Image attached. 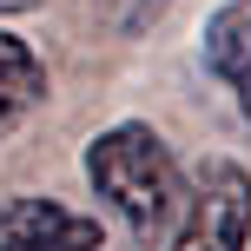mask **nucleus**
Returning <instances> with one entry per match:
<instances>
[{
    "label": "nucleus",
    "instance_id": "nucleus-1",
    "mask_svg": "<svg viewBox=\"0 0 251 251\" xmlns=\"http://www.w3.org/2000/svg\"><path fill=\"white\" fill-rule=\"evenodd\" d=\"M79 172H86L93 199L113 212V225L139 251L165 245L178 231V218H185L192 178H185V165L172 159V146L146 119H119L106 132H93L86 152H79Z\"/></svg>",
    "mask_w": 251,
    "mask_h": 251
},
{
    "label": "nucleus",
    "instance_id": "nucleus-2",
    "mask_svg": "<svg viewBox=\"0 0 251 251\" xmlns=\"http://www.w3.org/2000/svg\"><path fill=\"white\" fill-rule=\"evenodd\" d=\"M165 251H251V172L238 159H205Z\"/></svg>",
    "mask_w": 251,
    "mask_h": 251
},
{
    "label": "nucleus",
    "instance_id": "nucleus-3",
    "mask_svg": "<svg viewBox=\"0 0 251 251\" xmlns=\"http://www.w3.org/2000/svg\"><path fill=\"white\" fill-rule=\"evenodd\" d=\"M106 225L93 212H73L47 192H7L0 199V251H100Z\"/></svg>",
    "mask_w": 251,
    "mask_h": 251
},
{
    "label": "nucleus",
    "instance_id": "nucleus-4",
    "mask_svg": "<svg viewBox=\"0 0 251 251\" xmlns=\"http://www.w3.org/2000/svg\"><path fill=\"white\" fill-rule=\"evenodd\" d=\"M199 47H205L212 79H225V86L238 93V106L251 113V0H218Z\"/></svg>",
    "mask_w": 251,
    "mask_h": 251
},
{
    "label": "nucleus",
    "instance_id": "nucleus-5",
    "mask_svg": "<svg viewBox=\"0 0 251 251\" xmlns=\"http://www.w3.org/2000/svg\"><path fill=\"white\" fill-rule=\"evenodd\" d=\"M40 100H47V60L33 53V40L0 26V132L20 126Z\"/></svg>",
    "mask_w": 251,
    "mask_h": 251
},
{
    "label": "nucleus",
    "instance_id": "nucleus-6",
    "mask_svg": "<svg viewBox=\"0 0 251 251\" xmlns=\"http://www.w3.org/2000/svg\"><path fill=\"white\" fill-rule=\"evenodd\" d=\"M93 7H100V26H106V33L132 40V33H146V26L159 20L172 0H93Z\"/></svg>",
    "mask_w": 251,
    "mask_h": 251
},
{
    "label": "nucleus",
    "instance_id": "nucleus-7",
    "mask_svg": "<svg viewBox=\"0 0 251 251\" xmlns=\"http://www.w3.org/2000/svg\"><path fill=\"white\" fill-rule=\"evenodd\" d=\"M40 0H0V20H13V13H33Z\"/></svg>",
    "mask_w": 251,
    "mask_h": 251
}]
</instances>
